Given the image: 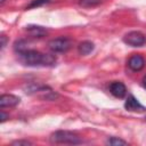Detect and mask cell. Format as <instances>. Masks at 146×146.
<instances>
[{
    "label": "cell",
    "mask_w": 146,
    "mask_h": 146,
    "mask_svg": "<svg viewBox=\"0 0 146 146\" xmlns=\"http://www.w3.org/2000/svg\"><path fill=\"white\" fill-rule=\"evenodd\" d=\"M19 59L27 66H52L56 57L50 54H42L33 49H24L18 52Z\"/></svg>",
    "instance_id": "obj_1"
},
{
    "label": "cell",
    "mask_w": 146,
    "mask_h": 146,
    "mask_svg": "<svg viewBox=\"0 0 146 146\" xmlns=\"http://www.w3.org/2000/svg\"><path fill=\"white\" fill-rule=\"evenodd\" d=\"M50 141L54 144H71V145H76L82 143L81 138L76 133L66 130H59L51 133Z\"/></svg>",
    "instance_id": "obj_2"
},
{
    "label": "cell",
    "mask_w": 146,
    "mask_h": 146,
    "mask_svg": "<svg viewBox=\"0 0 146 146\" xmlns=\"http://www.w3.org/2000/svg\"><path fill=\"white\" fill-rule=\"evenodd\" d=\"M71 44H72L71 40L65 36L56 38L49 41V48L54 52H66L71 48Z\"/></svg>",
    "instance_id": "obj_3"
},
{
    "label": "cell",
    "mask_w": 146,
    "mask_h": 146,
    "mask_svg": "<svg viewBox=\"0 0 146 146\" xmlns=\"http://www.w3.org/2000/svg\"><path fill=\"white\" fill-rule=\"evenodd\" d=\"M123 41L124 43L132 47H141L146 43V36L138 31H132L123 36Z\"/></svg>",
    "instance_id": "obj_4"
},
{
    "label": "cell",
    "mask_w": 146,
    "mask_h": 146,
    "mask_svg": "<svg viewBox=\"0 0 146 146\" xmlns=\"http://www.w3.org/2000/svg\"><path fill=\"white\" fill-rule=\"evenodd\" d=\"M21 102V98L15 96V95H2L0 97V107L3 108V107H13V106H16L17 104H19Z\"/></svg>",
    "instance_id": "obj_5"
},
{
    "label": "cell",
    "mask_w": 146,
    "mask_h": 146,
    "mask_svg": "<svg viewBox=\"0 0 146 146\" xmlns=\"http://www.w3.org/2000/svg\"><path fill=\"white\" fill-rule=\"evenodd\" d=\"M110 91H111V94L114 97H116V98H123L125 96V94H127V88H125V86L122 82L115 81V82L111 83Z\"/></svg>",
    "instance_id": "obj_6"
},
{
    "label": "cell",
    "mask_w": 146,
    "mask_h": 146,
    "mask_svg": "<svg viewBox=\"0 0 146 146\" xmlns=\"http://www.w3.org/2000/svg\"><path fill=\"white\" fill-rule=\"evenodd\" d=\"M128 66H129L132 71H135V72L140 71V70L145 66V59H144L140 55H133V56H131V57L129 58V60H128Z\"/></svg>",
    "instance_id": "obj_7"
},
{
    "label": "cell",
    "mask_w": 146,
    "mask_h": 146,
    "mask_svg": "<svg viewBox=\"0 0 146 146\" xmlns=\"http://www.w3.org/2000/svg\"><path fill=\"white\" fill-rule=\"evenodd\" d=\"M124 106H125V108H127L128 111H131V112H141V111L145 110V107H144L133 96H129V97H128V99H127Z\"/></svg>",
    "instance_id": "obj_8"
},
{
    "label": "cell",
    "mask_w": 146,
    "mask_h": 146,
    "mask_svg": "<svg viewBox=\"0 0 146 146\" xmlns=\"http://www.w3.org/2000/svg\"><path fill=\"white\" fill-rule=\"evenodd\" d=\"M27 33L34 38H42L47 34V31L42 26H36V25H30L26 29Z\"/></svg>",
    "instance_id": "obj_9"
},
{
    "label": "cell",
    "mask_w": 146,
    "mask_h": 146,
    "mask_svg": "<svg viewBox=\"0 0 146 146\" xmlns=\"http://www.w3.org/2000/svg\"><path fill=\"white\" fill-rule=\"evenodd\" d=\"M94 48H95V46L91 41H83L79 44L78 50H79L80 55H88L94 50Z\"/></svg>",
    "instance_id": "obj_10"
},
{
    "label": "cell",
    "mask_w": 146,
    "mask_h": 146,
    "mask_svg": "<svg viewBox=\"0 0 146 146\" xmlns=\"http://www.w3.org/2000/svg\"><path fill=\"white\" fill-rule=\"evenodd\" d=\"M108 145H112V146H119V145H127L128 143L123 139H120V138H116V137H111L107 139L106 141Z\"/></svg>",
    "instance_id": "obj_11"
},
{
    "label": "cell",
    "mask_w": 146,
    "mask_h": 146,
    "mask_svg": "<svg viewBox=\"0 0 146 146\" xmlns=\"http://www.w3.org/2000/svg\"><path fill=\"white\" fill-rule=\"evenodd\" d=\"M47 2H49V0H34L30 6H29V8H32V7H38V6H41V5H43V3H47Z\"/></svg>",
    "instance_id": "obj_12"
},
{
    "label": "cell",
    "mask_w": 146,
    "mask_h": 146,
    "mask_svg": "<svg viewBox=\"0 0 146 146\" xmlns=\"http://www.w3.org/2000/svg\"><path fill=\"white\" fill-rule=\"evenodd\" d=\"M11 145H15V146H21V145L27 146V145H32V143L29 141V140H16V141H14Z\"/></svg>",
    "instance_id": "obj_13"
},
{
    "label": "cell",
    "mask_w": 146,
    "mask_h": 146,
    "mask_svg": "<svg viewBox=\"0 0 146 146\" xmlns=\"http://www.w3.org/2000/svg\"><path fill=\"white\" fill-rule=\"evenodd\" d=\"M0 39H1V49H3V48L6 47V42H7V39H6V36H5L3 34L0 36Z\"/></svg>",
    "instance_id": "obj_14"
},
{
    "label": "cell",
    "mask_w": 146,
    "mask_h": 146,
    "mask_svg": "<svg viewBox=\"0 0 146 146\" xmlns=\"http://www.w3.org/2000/svg\"><path fill=\"white\" fill-rule=\"evenodd\" d=\"M7 119H8V115L3 111H1V122H5Z\"/></svg>",
    "instance_id": "obj_15"
},
{
    "label": "cell",
    "mask_w": 146,
    "mask_h": 146,
    "mask_svg": "<svg viewBox=\"0 0 146 146\" xmlns=\"http://www.w3.org/2000/svg\"><path fill=\"white\" fill-rule=\"evenodd\" d=\"M143 84H144V87L146 88V75H145L144 79H143Z\"/></svg>",
    "instance_id": "obj_16"
},
{
    "label": "cell",
    "mask_w": 146,
    "mask_h": 146,
    "mask_svg": "<svg viewBox=\"0 0 146 146\" xmlns=\"http://www.w3.org/2000/svg\"><path fill=\"white\" fill-rule=\"evenodd\" d=\"M3 2H5V0H0V3H1V5H2Z\"/></svg>",
    "instance_id": "obj_17"
}]
</instances>
